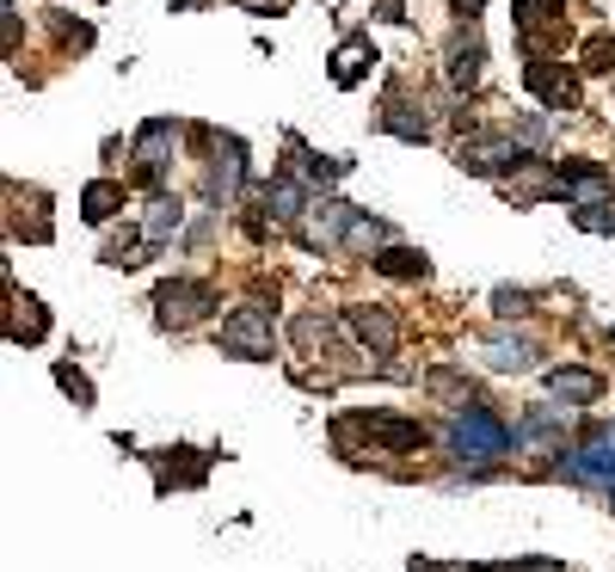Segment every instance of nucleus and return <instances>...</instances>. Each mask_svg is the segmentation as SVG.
<instances>
[{"mask_svg":"<svg viewBox=\"0 0 615 572\" xmlns=\"http://www.w3.org/2000/svg\"><path fill=\"white\" fill-rule=\"evenodd\" d=\"M480 351H487V363L499 375H523V370H536V363H541V345L529 339V333H505V326H499V333H487V339H480Z\"/></svg>","mask_w":615,"mask_h":572,"instance_id":"obj_14","label":"nucleus"},{"mask_svg":"<svg viewBox=\"0 0 615 572\" xmlns=\"http://www.w3.org/2000/svg\"><path fill=\"white\" fill-rule=\"evenodd\" d=\"M376 124H382L388 136H400V142H431V117H425V105H413V99H400V93L382 99V117H376Z\"/></svg>","mask_w":615,"mask_h":572,"instance_id":"obj_19","label":"nucleus"},{"mask_svg":"<svg viewBox=\"0 0 615 572\" xmlns=\"http://www.w3.org/2000/svg\"><path fill=\"white\" fill-rule=\"evenodd\" d=\"M283 148H290V167H283V172H295L308 191H326L333 179H345V172H351V160H345V155H314V148H308V142H295V136L283 142Z\"/></svg>","mask_w":615,"mask_h":572,"instance_id":"obj_15","label":"nucleus"},{"mask_svg":"<svg viewBox=\"0 0 615 572\" xmlns=\"http://www.w3.org/2000/svg\"><path fill=\"white\" fill-rule=\"evenodd\" d=\"M345 247H351V253H369V259H376L382 247H394V228H388L382 216H364V210H357V216H351V234H345Z\"/></svg>","mask_w":615,"mask_h":572,"instance_id":"obj_25","label":"nucleus"},{"mask_svg":"<svg viewBox=\"0 0 615 572\" xmlns=\"http://www.w3.org/2000/svg\"><path fill=\"white\" fill-rule=\"evenodd\" d=\"M215 345H222L228 357H241V363H271V345H277L271 309H265V302H246V309H234L228 321L215 326Z\"/></svg>","mask_w":615,"mask_h":572,"instance_id":"obj_5","label":"nucleus"},{"mask_svg":"<svg viewBox=\"0 0 615 572\" xmlns=\"http://www.w3.org/2000/svg\"><path fill=\"white\" fill-rule=\"evenodd\" d=\"M56 388L62 394H75V406H92V382L75 370V363H56Z\"/></svg>","mask_w":615,"mask_h":572,"instance_id":"obj_29","label":"nucleus"},{"mask_svg":"<svg viewBox=\"0 0 615 572\" xmlns=\"http://www.w3.org/2000/svg\"><path fill=\"white\" fill-rule=\"evenodd\" d=\"M548 130H554L548 117H517V136L529 142V148H541V142H548Z\"/></svg>","mask_w":615,"mask_h":572,"instance_id":"obj_30","label":"nucleus"},{"mask_svg":"<svg viewBox=\"0 0 615 572\" xmlns=\"http://www.w3.org/2000/svg\"><path fill=\"white\" fill-rule=\"evenodd\" d=\"M7 295H13V321H7V339H13V345H37V339L49 333L44 302H37V295H19L13 283H7Z\"/></svg>","mask_w":615,"mask_h":572,"instance_id":"obj_20","label":"nucleus"},{"mask_svg":"<svg viewBox=\"0 0 615 572\" xmlns=\"http://www.w3.org/2000/svg\"><path fill=\"white\" fill-rule=\"evenodd\" d=\"M610 505H615V486H610Z\"/></svg>","mask_w":615,"mask_h":572,"instance_id":"obj_35","label":"nucleus"},{"mask_svg":"<svg viewBox=\"0 0 615 572\" xmlns=\"http://www.w3.org/2000/svg\"><path fill=\"white\" fill-rule=\"evenodd\" d=\"M118 210H123V186H118V179H92V186L80 191V216H87L92 228H105Z\"/></svg>","mask_w":615,"mask_h":572,"instance_id":"obj_23","label":"nucleus"},{"mask_svg":"<svg viewBox=\"0 0 615 572\" xmlns=\"http://www.w3.org/2000/svg\"><path fill=\"white\" fill-rule=\"evenodd\" d=\"M554 179H560V203H567V210L615 203V172L597 167V160H554Z\"/></svg>","mask_w":615,"mask_h":572,"instance_id":"obj_7","label":"nucleus"},{"mask_svg":"<svg viewBox=\"0 0 615 572\" xmlns=\"http://www.w3.org/2000/svg\"><path fill=\"white\" fill-rule=\"evenodd\" d=\"M560 474L579 480V486H603V493H610L615 486V425H591V431L567 449Z\"/></svg>","mask_w":615,"mask_h":572,"instance_id":"obj_6","label":"nucleus"},{"mask_svg":"<svg viewBox=\"0 0 615 572\" xmlns=\"http://www.w3.org/2000/svg\"><path fill=\"white\" fill-rule=\"evenodd\" d=\"M480 75H487V44H480V32L468 25V37L449 44V87H456V93H474Z\"/></svg>","mask_w":615,"mask_h":572,"instance_id":"obj_17","label":"nucleus"},{"mask_svg":"<svg viewBox=\"0 0 615 572\" xmlns=\"http://www.w3.org/2000/svg\"><path fill=\"white\" fill-rule=\"evenodd\" d=\"M345 333H351L369 357H394V345H400V321L388 309H369V302H351V309H345Z\"/></svg>","mask_w":615,"mask_h":572,"instance_id":"obj_10","label":"nucleus"},{"mask_svg":"<svg viewBox=\"0 0 615 572\" xmlns=\"http://www.w3.org/2000/svg\"><path fill=\"white\" fill-rule=\"evenodd\" d=\"M369 265H376L382 278H400V283H418V278H425V271H431V259H425V253H418V247H382V253H376V259H369Z\"/></svg>","mask_w":615,"mask_h":572,"instance_id":"obj_24","label":"nucleus"},{"mask_svg":"<svg viewBox=\"0 0 615 572\" xmlns=\"http://www.w3.org/2000/svg\"><path fill=\"white\" fill-rule=\"evenodd\" d=\"M154 474H160V493H172V486H203L210 456H198V449H160V456H154Z\"/></svg>","mask_w":615,"mask_h":572,"instance_id":"obj_18","label":"nucleus"},{"mask_svg":"<svg viewBox=\"0 0 615 572\" xmlns=\"http://www.w3.org/2000/svg\"><path fill=\"white\" fill-rule=\"evenodd\" d=\"M523 87H529L548 111H579V75H572L567 63H554V56L523 68Z\"/></svg>","mask_w":615,"mask_h":572,"instance_id":"obj_11","label":"nucleus"},{"mask_svg":"<svg viewBox=\"0 0 615 572\" xmlns=\"http://www.w3.org/2000/svg\"><path fill=\"white\" fill-rule=\"evenodd\" d=\"M529 148L511 136H492V130H468V136L456 142V167L468 172V179H517L523 167H529Z\"/></svg>","mask_w":615,"mask_h":572,"instance_id":"obj_2","label":"nucleus"},{"mask_svg":"<svg viewBox=\"0 0 615 572\" xmlns=\"http://www.w3.org/2000/svg\"><path fill=\"white\" fill-rule=\"evenodd\" d=\"M548 394L567 406H597L603 401V375L597 370H579V363H554L548 370Z\"/></svg>","mask_w":615,"mask_h":572,"instance_id":"obj_16","label":"nucleus"},{"mask_svg":"<svg viewBox=\"0 0 615 572\" xmlns=\"http://www.w3.org/2000/svg\"><path fill=\"white\" fill-rule=\"evenodd\" d=\"M179 136L185 124H172V117H148V124L136 130V148H130V160H136V186L142 191H167V172H172V155H179Z\"/></svg>","mask_w":615,"mask_h":572,"instance_id":"obj_3","label":"nucleus"},{"mask_svg":"<svg viewBox=\"0 0 615 572\" xmlns=\"http://www.w3.org/2000/svg\"><path fill=\"white\" fill-rule=\"evenodd\" d=\"M579 68H584V75H615V37H610V32L584 37V49H579Z\"/></svg>","mask_w":615,"mask_h":572,"instance_id":"obj_26","label":"nucleus"},{"mask_svg":"<svg viewBox=\"0 0 615 572\" xmlns=\"http://www.w3.org/2000/svg\"><path fill=\"white\" fill-rule=\"evenodd\" d=\"M505 572H567L560 560H505Z\"/></svg>","mask_w":615,"mask_h":572,"instance_id":"obj_32","label":"nucleus"},{"mask_svg":"<svg viewBox=\"0 0 615 572\" xmlns=\"http://www.w3.org/2000/svg\"><path fill=\"white\" fill-rule=\"evenodd\" d=\"M376 19H388V25H406V0H376Z\"/></svg>","mask_w":615,"mask_h":572,"instance_id":"obj_33","label":"nucleus"},{"mask_svg":"<svg viewBox=\"0 0 615 572\" xmlns=\"http://www.w3.org/2000/svg\"><path fill=\"white\" fill-rule=\"evenodd\" d=\"M449 13H456L461 25H474V19L487 13V0H449Z\"/></svg>","mask_w":615,"mask_h":572,"instance_id":"obj_31","label":"nucleus"},{"mask_svg":"<svg viewBox=\"0 0 615 572\" xmlns=\"http://www.w3.org/2000/svg\"><path fill=\"white\" fill-rule=\"evenodd\" d=\"M338 431H364V437H376L388 456H413V449H425V425H413V418H388V413L338 418Z\"/></svg>","mask_w":615,"mask_h":572,"instance_id":"obj_9","label":"nucleus"},{"mask_svg":"<svg viewBox=\"0 0 615 572\" xmlns=\"http://www.w3.org/2000/svg\"><path fill=\"white\" fill-rule=\"evenodd\" d=\"M444 444H449V456H456V462H468V468H480V474H487L492 462H505V456H511V425L492 413L487 401H474V406H461V413H449Z\"/></svg>","mask_w":615,"mask_h":572,"instance_id":"obj_1","label":"nucleus"},{"mask_svg":"<svg viewBox=\"0 0 615 572\" xmlns=\"http://www.w3.org/2000/svg\"><path fill=\"white\" fill-rule=\"evenodd\" d=\"M259 198H265V210H271L283 228H302V216L314 210V191H308L295 172H271V179L259 186Z\"/></svg>","mask_w":615,"mask_h":572,"instance_id":"obj_12","label":"nucleus"},{"mask_svg":"<svg viewBox=\"0 0 615 572\" xmlns=\"http://www.w3.org/2000/svg\"><path fill=\"white\" fill-rule=\"evenodd\" d=\"M191 7H203V0H172V13H191Z\"/></svg>","mask_w":615,"mask_h":572,"instance_id":"obj_34","label":"nucleus"},{"mask_svg":"<svg viewBox=\"0 0 615 572\" xmlns=\"http://www.w3.org/2000/svg\"><path fill=\"white\" fill-rule=\"evenodd\" d=\"M529 309H536V295L529 290H511V283L505 290H492V314H499V321H523Z\"/></svg>","mask_w":615,"mask_h":572,"instance_id":"obj_28","label":"nucleus"},{"mask_svg":"<svg viewBox=\"0 0 615 572\" xmlns=\"http://www.w3.org/2000/svg\"><path fill=\"white\" fill-rule=\"evenodd\" d=\"M142 259H154V247H148V234H123V240H111L105 247V265H142Z\"/></svg>","mask_w":615,"mask_h":572,"instance_id":"obj_27","label":"nucleus"},{"mask_svg":"<svg viewBox=\"0 0 615 572\" xmlns=\"http://www.w3.org/2000/svg\"><path fill=\"white\" fill-rule=\"evenodd\" d=\"M210 148H215V155H210V172H203V198L228 210V203L241 198L246 172H253V167H246V142L241 136H215Z\"/></svg>","mask_w":615,"mask_h":572,"instance_id":"obj_8","label":"nucleus"},{"mask_svg":"<svg viewBox=\"0 0 615 572\" xmlns=\"http://www.w3.org/2000/svg\"><path fill=\"white\" fill-rule=\"evenodd\" d=\"M376 63H382V56H376V44H369V37H345V44H338V56H333V87H357V80H364Z\"/></svg>","mask_w":615,"mask_h":572,"instance_id":"obj_21","label":"nucleus"},{"mask_svg":"<svg viewBox=\"0 0 615 572\" xmlns=\"http://www.w3.org/2000/svg\"><path fill=\"white\" fill-rule=\"evenodd\" d=\"M215 309H222V295H215L210 283H198V278H167L160 290H154V321L167 326V333H185V326L210 321Z\"/></svg>","mask_w":615,"mask_h":572,"instance_id":"obj_4","label":"nucleus"},{"mask_svg":"<svg viewBox=\"0 0 615 572\" xmlns=\"http://www.w3.org/2000/svg\"><path fill=\"white\" fill-rule=\"evenodd\" d=\"M179 222H185V203L172 198V191H160V198L148 203V216H142V234H148V247L160 253L172 234H179Z\"/></svg>","mask_w":615,"mask_h":572,"instance_id":"obj_22","label":"nucleus"},{"mask_svg":"<svg viewBox=\"0 0 615 572\" xmlns=\"http://www.w3.org/2000/svg\"><path fill=\"white\" fill-rule=\"evenodd\" d=\"M517 449L567 456V418H560V406H529V413L517 418Z\"/></svg>","mask_w":615,"mask_h":572,"instance_id":"obj_13","label":"nucleus"}]
</instances>
